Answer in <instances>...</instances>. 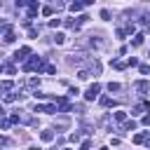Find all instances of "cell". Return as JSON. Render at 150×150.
Returning <instances> with one entry per match:
<instances>
[{
	"mask_svg": "<svg viewBox=\"0 0 150 150\" xmlns=\"http://www.w3.org/2000/svg\"><path fill=\"white\" fill-rule=\"evenodd\" d=\"M99 91H101V85H96V82H94V85L85 91V99H87V101H94V99L99 96Z\"/></svg>",
	"mask_w": 150,
	"mask_h": 150,
	"instance_id": "obj_1",
	"label": "cell"
},
{
	"mask_svg": "<svg viewBox=\"0 0 150 150\" xmlns=\"http://www.w3.org/2000/svg\"><path fill=\"white\" fill-rule=\"evenodd\" d=\"M28 54H31V47H21V49H16V54H14V61H24Z\"/></svg>",
	"mask_w": 150,
	"mask_h": 150,
	"instance_id": "obj_2",
	"label": "cell"
},
{
	"mask_svg": "<svg viewBox=\"0 0 150 150\" xmlns=\"http://www.w3.org/2000/svg\"><path fill=\"white\" fill-rule=\"evenodd\" d=\"M35 112H56V108L49 103V106H35Z\"/></svg>",
	"mask_w": 150,
	"mask_h": 150,
	"instance_id": "obj_3",
	"label": "cell"
},
{
	"mask_svg": "<svg viewBox=\"0 0 150 150\" xmlns=\"http://www.w3.org/2000/svg\"><path fill=\"white\" fill-rule=\"evenodd\" d=\"M134 87H136L138 91H148V89H150V82H145V80H138Z\"/></svg>",
	"mask_w": 150,
	"mask_h": 150,
	"instance_id": "obj_4",
	"label": "cell"
},
{
	"mask_svg": "<svg viewBox=\"0 0 150 150\" xmlns=\"http://www.w3.org/2000/svg\"><path fill=\"white\" fill-rule=\"evenodd\" d=\"M38 10H40V5H38V3H28V16H35Z\"/></svg>",
	"mask_w": 150,
	"mask_h": 150,
	"instance_id": "obj_5",
	"label": "cell"
},
{
	"mask_svg": "<svg viewBox=\"0 0 150 150\" xmlns=\"http://www.w3.org/2000/svg\"><path fill=\"white\" fill-rule=\"evenodd\" d=\"M40 138H42L45 143H49V141H54V134H52V131L47 129V131H42V134H40Z\"/></svg>",
	"mask_w": 150,
	"mask_h": 150,
	"instance_id": "obj_6",
	"label": "cell"
},
{
	"mask_svg": "<svg viewBox=\"0 0 150 150\" xmlns=\"http://www.w3.org/2000/svg\"><path fill=\"white\" fill-rule=\"evenodd\" d=\"M131 45H134V47H141V45H143V33L134 35V40H131Z\"/></svg>",
	"mask_w": 150,
	"mask_h": 150,
	"instance_id": "obj_7",
	"label": "cell"
},
{
	"mask_svg": "<svg viewBox=\"0 0 150 150\" xmlns=\"http://www.w3.org/2000/svg\"><path fill=\"white\" fill-rule=\"evenodd\" d=\"M115 120H117V122H127V112H124V110H117V112H115Z\"/></svg>",
	"mask_w": 150,
	"mask_h": 150,
	"instance_id": "obj_8",
	"label": "cell"
},
{
	"mask_svg": "<svg viewBox=\"0 0 150 150\" xmlns=\"http://www.w3.org/2000/svg\"><path fill=\"white\" fill-rule=\"evenodd\" d=\"M54 42H56V45H63V42H66V35H63V33H56V35H54Z\"/></svg>",
	"mask_w": 150,
	"mask_h": 150,
	"instance_id": "obj_9",
	"label": "cell"
},
{
	"mask_svg": "<svg viewBox=\"0 0 150 150\" xmlns=\"http://www.w3.org/2000/svg\"><path fill=\"white\" fill-rule=\"evenodd\" d=\"M82 7H85V3H73L70 5V12H82Z\"/></svg>",
	"mask_w": 150,
	"mask_h": 150,
	"instance_id": "obj_10",
	"label": "cell"
},
{
	"mask_svg": "<svg viewBox=\"0 0 150 150\" xmlns=\"http://www.w3.org/2000/svg\"><path fill=\"white\" fill-rule=\"evenodd\" d=\"M122 129H124V131H134V129H136V122H124Z\"/></svg>",
	"mask_w": 150,
	"mask_h": 150,
	"instance_id": "obj_11",
	"label": "cell"
},
{
	"mask_svg": "<svg viewBox=\"0 0 150 150\" xmlns=\"http://www.w3.org/2000/svg\"><path fill=\"white\" fill-rule=\"evenodd\" d=\"M120 89H122V87H120L117 82H110V85H108V91H120Z\"/></svg>",
	"mask_w": 150,
	"mask_h": 150,
	"instance_id": "obj_12",
	"label": "cell"
},
{
	"mask_svg": "<svg viewBox=\"0 0 150 150\" xmlns=\"http://www.w3.org/2000/svg\"><path fill=\"white\" fill-rule=\"evenodd\" d=\"M56 127H59V129H66V127H68V120H66V117H61L59 122H56Z\"/></svg>",
	"mask_w": 150,
	"mask_h": 150,
	"instance_id": "obj_13",
	"label": "cell"
},
{
	"mask_svg": "<svg viewBox=\"0 0 150 150\" xmlns=\"http://www.w3.org/2000/svg\"><path fill=\"white\" fill-rule=\"evenodd\" d=\"M45 73H56V66H52V63H45V68H42Z\"/></svg>",
	"mask_w": 150,
	"mask_h": 150,
	"instance_id": "obj_14",
	"label": "cell"
},
{
	"mask_svg": "<svg viewBox=\"0 0 150 150\" xmlns=\"http://www.w3.org/2000/svg\"><path fill=\"white\" fill-rule=\"evenodd\" d=\"M134 143H145V134H136L134 136Z\"/></svg>",
	"mask_w": 150,
	"mask_h": 150,
	"instance_id": "obj_15",
	"label": "cell"
},
{
	"mask_svg": "<svg viewBox=\"0 0 150 150\" xmlns=\"http://www.w3.org/2000/svg\"><path fill=\"white\" fill-rule=\"evenodd\" d=\"M127 66H138V59H136V56H129V61H127Z\"/></svg>",
	"mask_w": 150,
	"mask_h": 150,
	"instance_id": "obj_16",
	"label": "cell"
},
{
	"mask_svg": "<svg viewBox=\"0 0 150 150\" xmlns=\"http://www.w3.org/2000/svg\"><path fill=\"white\" fill-rule=\"evenodd\" d=\"M101 106H106V108H108V106H112V101H110L108 96H103V99H101Z\"/></svg>",
	"mask_w": 150,
	"mask_h": 150,
	"instance_id": "obj_17",
	"label": "cell"
},
{
	"mask_svg": "<svg viewBox=\"0 0 150 150\" xmlns=\"http://www.w3.org/2000/svg\"><path fill=\"white\" fill-rule=\"evenodd\" d=\"M49 26H52V28H56V26H61V19H52V21H49Z\"/></svg>",
	"mask_w": 150,
	"mask_h": 150,
	"instance_id": "obj_18",
	"label": "cell"
},
{
	"mask_svg": "<svg viewBox=\"0 0 150 150\" xmlns=\"http://www.w3.org/2000/svg\"><path fill=\"white\" fill-rule=\"evenodd\" d=\"M78 78H80V80H87V78H89V73H87V70H80V73H78Z\"/></svg>",
	"mask_w": 150,
	"mask_h": 150,
	"instance_id": "obj_19",
	"label": "cell"
},
{
	"mask_svg": "<svg viewBox=\"0 0 150 150\" xmlns=\"http://www.w3.org/2000/svg\"><path fill=\"white\" fill-rule=\"evenodd\" d=\"M14 38H16L14 33H7V35H5V42H14Z\"/></svg>",
	"mask_w": 150,
	"mask_h": 150,
	"instance_id": "obj_20",
	"label": "cell"
},
{
	"mask_svg": "<svg viewBox=\"0 0 150 150\" xmlns=\"http://www.w3.org/2000/svg\"><path fill=\"white\" fill-rule=\"evenodd\" d=\"M0 89H5V91H10V89H12V82H3V85H0Z\"/></svg>",
	"mask_w": 150,
	"mask_h": 150,
	"instance_id": "obj_21",
	"label": "cell"
},
{
	"mask_svg": "<svg viewBox=\"0 0 150 150\" xmlns=\"http://www.w3.org/2000/svg\"><path fill=\"white\" fill-rule=\"evenodd\" d=\"M33 94H35V99H47V94H42V91H38V89H35Z\"/></svg>",
	"mask_w": 150,
	"mask_h": 150,
	"instance_id": "obj_22",
	"label": "cell"
},
{
	"mask_svg": "<svg viewBox=\"0 0 150 150\" xmlns=\"http://www.w3.org/2000/svg\"><path fill=\"white\" fill-rule=\"evenodd\" d=\"M141 73H143V75H148V73H150V66H145V63H141Z\"/></svg>",
	"mask_w": 150,
	"mask_h": 150,
	"instance_id": "obj_23",
	"label": "cell"
},
{
	"mask_svg": "<svg viewBox=\"0 0 150 150\" xmlns=\"http://www.w3.org/2000/svg\"><path fill=\"white\" fill-rule=\"evenodd\" d=\"M28 85H31V87H38V85H40V80H35V78H31V80H28Z\"/></svg>",
	"mask_w": 150,
	"mask_h": 150,
	"instance_id": "obj_24",
	"label": "cell"
},
{
	"mask_svg": "<svg viewBox=\"0 0 150 150\" xmlns=\"http://www.w3.org/2000/svg\"><path fill=\"white\" fill-rule=\"evenodd\" d=\"M10 124H12L10 120H3V122H0V127H3V129H10Z\"/></svg>",
	"mask_w": 150,
	"mask_h": 150,
	"instance_id": "obj_25",
	"label": "cell"
},
{
	"mask_svg": "<svg viewBox=\"0 0 150 150\" xmlns=\"http://www.w3.org/2000/svg\"><path fill=\"white\" fill-rule=\"evenodd\" d=\"M101 19H106V21H108V19H110V12H108V10H103V12H101Z\"/></svg>",
	"mask_w": 150,
	"mask_h": 150,
	"instance_id": "obj_26",
	"label": "cell"
},
{
	"mask_svg": "<svg viewBox=\"0 0 150 150\" xmlns=\"http://www.w3.org/2000/svg\"><path fill=\"white\" fill-rule=\"evenodd\" d=\"M52 12H54V10H52V7H42V14H45V16H49V14H52Z\"/></svg>",
	"mask_w": 150,
	"mask_h": 150,
	"instance_id": "obj_27",
	"label": "cell"
},
{
	"mask_svg": "<svg viewBox=\"0 0 150 150\" xmlns=\"http://www.w3.org/2000/svg\"><path fill=\"white\" fill-rule=\"evenodd\" d=\"M143 124H145V127H150V115H145V117H143Z\"/></svg>",
	"mask_w": 150,
	"mask_h": 150,
	"instance_id": "obj_28",
	"label": "cell"
},
{
	"mask_svg": "<svg viewBox=\"0 0 150 150\" xmlns=\"http://www.w3.org/2000/svg\"><path fill=\"white\" fill-rule=\"evenodd\" d=\"M0 145H7V138H3V136H0Z\"/></svg>",
	"mask_w": 150,
	"mask_h": 150,
	"instance_id": "obj_29",
	"label": "cell"
},
{
	"mask_svg": "<svg viewBox=\"0 0 150 150\" xmlns=\"http://www.w3.org/2000/svg\"><path fill=\"white\" fill-rule=\"evenodd\" d=\"M145 145H148V148H150V136H145Z\"/></svg>",
	"mask_w": 150,
	"mask_h": 150,
	"instance_id": "obj_30",
	"label": "cell"
},
{
	"mask_svg": "<svg viewBox=\"0 0 150 150\" xmlns=\"http://www.w3.org/2000/svg\"><path fill=\"white\" fill-rule=\"evenodd\" d=\"M28 150H38V148H28Z\"/></svg>",
	"mask_w": 150,
	"mask_h": 150,
	"instance_id": "obj_31",
	"label": "cell"
},
{
	"mask_svg": "<svg viewBox=\"0 0 150 150\" xmlns=\"http://www.w3.org/2000/svg\"><path fill=\"white\" fill-rule=\"evenodd\" d=\"M101 150H108V148H101Z\"/></svg>",
	"mask_w": 150,
	"mask_h": 150,
	"instance_id": "obj_32",
	"label": "cell"
},
{
	"mask_svg": "<svg viewBox=\"0 0 150 150\" xmlns=\"http://www.w3.org/2000/svg\"><path fill=\"white\" fill-rule=\"evenodd\" d=\"M63 150H70V148H63Z\"/></svg>",
	"mask_w": 150,
	"mask_h": 150,
	"instance_id": "obj_33",
	"label": "cell"
},
{
	"mask_svg": "<svg viewBox=\"0 0 150 150\" xmlns=\"http://www.w3.org/2000/svg\"><path fill=\"white\" fill-rule=\"evenodd\" d=\"M0 7H3V3H0Z\"/></svg>",
	"mask_w": 150,
	"mask_h": 150,
	"instance_id": "obj_34",
	"label": "cell"
}]
</instances>
